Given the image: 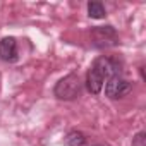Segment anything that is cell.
Wrapping results in <instances>:
<instances>
[{
  "instance_id": "obj_1",
  "label": "cell",
  "mask_w": 146,
  "mask_h": 146,
  "mask_svg": "<svg viewBox=\"0 0 146 146\" xmlns=\"http://www.w3.org/2000/svg\"><path fill=\"white\" fill-rule=\"evenodd\" d=\"M112 74H119L113 60L107 58V57H98L93 60L88 74H86V88L91 95H100L105 81L112 76Z\"/></svg>"
},
{
  "instance_id": "obj_2",
  "label": "cell",
  "mask_w": 146,
  "mask_h": 146,
  "mask_svg": "<svg viewBox=\"0 0 146 146\" xmlns=\"http://www.w3.org/2000/svg\"><path fill=\"white\" fill-rule=\"evenodd\" d=\"M81 79L78 74H74V72H70V74H67L65 78H62L55 88H53V95L58 98V100H74L81 95Z\"/></svg>"
},
{
  "instance_id": "obj_3",
  "label": "cell",
  "mask_w": 146,
  "mask_h": 146,
  "mask_svg": "<svg viewBox=\"0 0 146 146\" xmlns=\"http://www.w3.org/2000/svg\"><path fill=\"white\" fill-rule=\"evenodd\" d=\"M131 90H132V84L125 78H122L120 74H112L105 81V96L110 100L124 98L131 93Z\"/></svg>"
},
{
  "instance_id": "obj_4",
  "label": "cell",
  "mask_w": 146,
  "mask_h": 146,
  "mask_svg": "<svg viewBox=\"0 0 146 146\" xmlns=\"http://www.w3.org/2000/svg\"><path fill=\"white\" fill-rule=\"evenodd\" d=\"M91 38L95 46L98 48H105V46H113L117 45V33L112 26H96L91 31Z\"/></svg>"
},
{
  "instance_id": "obj_5",
  "label": "cell",
  "mask_w": 146,
  "mask_h": 146,
  "mask_svg": "<svg viewBox=\"0 0 146 146\" xmlns=\"http://www.w3.org/2000/svg\"><path fill=\"white\" fill-rule=\"evenodd\" d=\"M0 58L4 62H16L17 60V41L12 36H5L0 41Z\"/></svg>"
},
{
  "instance_id": "obj_6",
  "label": "cell",
  "mask_w": 146,
  "mask_h": 146,
  "mask_svg": "<svg viewBox=\"0 0 146 146\" xmlns=\"http://www.w3.org/2000/svg\"><path fill=\"white\" fill-rule=\"evenodd\" d=\"M65 146H86V136L79 131H70L65 139H64Z\"/></svg>"
},
{
  "instance_id": "obj_7",
  "label": "cell",
  "mask_w": 146,
  "mask_h": 146,
  "mask_svg": "<svg viewBox=\"0 0 146 146\" xmlns=\"http://www.w3.org/2000/svg\"><path fill=\"white\" fill-rule=\"evenodd\" d=\"M88 14L93 19H103L107 16V11H105V7H103L102 2H96V0H95V2L88 4Z\"/></svg>"
},
{
  "instance_id": "obj_8",
  "label": "cell",
  "mask_w": 146,
  "mask_h": 146,
  "mask_svg": "<svg viewBox=\"0 0 146 146\" xmlns=\"http://www.w3.org/2000/svg\"><path fill=\"white\" fill-rule=\"evenodd\" d=\"M144 136H146L144 132H139V134L132 139V146H146V144H144V139H146Z\"/></svg>"
},
{
  "instance_id": "obj_9",
  "label": "cell",
  "mask_w": 146,
  "mask_h": 146,
  "mask_svg": "<svg viewBox=\"0 0 146 146\" xmlns=\"http://www.w3.org/2000/svg\"><path fill=\"white\" fill-rule=\"evenodd\" d=\"M95 146H102V144H95Z\"/></svg>"
}]
</instances>
